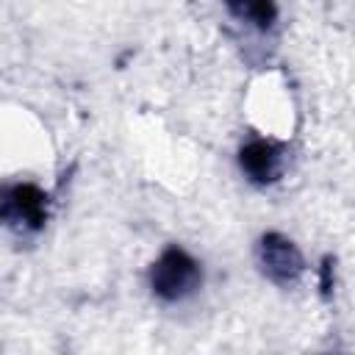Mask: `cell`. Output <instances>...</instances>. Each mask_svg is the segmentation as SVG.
I'll list each match as a JSON object with an SVG mask.
<instances>
[{
  "mask_svg": "<svg viewBox=\"0 0 355 355\" xmlns=\"http://www.w3.org/2000/svg\"><path fill=\"white\" fill-rule=\"evenodd\" d=\"M230 6L247 17V19H258V22H266L272 17V8H269V0H230Z\"/></svg>",
  "mask_w": 355,
  "mask_h": 355,
  "instance_id": "277c9868",
  "label": "cell"
},
{
  "mask_svg": "<svg viewBox=\"0 0 355 355\" xmlns=\"http://www.w3.org/2000/svg\"><path fill=\"white\" fill-rule=\"evenodd\" d=\"M263 266L275 280H291L300 272L302 261H300V252L291 247V241L269 236L263 239Z\"/></svg>",
  "mask_w": 355,
  "mask_h": 355,
  "instance_id": "7a4b0ae2",
  "label": "cell"
},
{
  "mask_svg": "<svg viewBox=\"0 0 355 355\" xmlns=\"http://www.w3.org/2000/svg\"><path fill=\"white\" fill-rule=\"evenodd\" d=\"M277 161H280V155L269 141H258V144L247 147V155H241V164L247 166V172L261 180H269L275 175Z\"/></svg>",
  "mask_w": 355,
  "mask_h": 355,
  "instance_id": "3957f363",
  "label": "cell"
},
{
  "mask_svg": "<svg viewBox=\"0 0 355 355\" xmlns=\"http://www.w3.org/2000/svg\"><path fill=\"white\" fill-rule=\"evenodd\" d=\"M197 277H200L197 263L186 252L169 250L153 272V288L166 300H180L197 286Z\"/></svg>",
  "mask_w": 355,
  "mask_h": 355,
  "instance_id": "6da1fadb",
  "label": "cell"
}]
</instances>
